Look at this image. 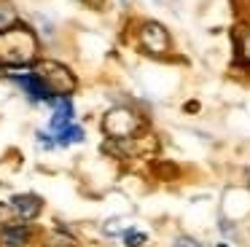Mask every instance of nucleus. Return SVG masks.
I'll use <instances>...</instances> for the list:
<instances>
[{
	"instance_id": "nucleus-1",
	"label": "nucleus",
	"mask_w": 250,
	"mask_h": 247,
	"mask_svg": "<svg viewBox=\"0 0 250 247\" xmlns=\"http://www.w3.org/2000/svg\"><path fill=\"white\" fill-rule=\"evenodd\" d=\"M35 51H38V43L27 27L14 24L0 32V62L8 64V67L30 64L35 59Z\"/></svg>"
},
{
	"instance_id": "nucleus-2",
	"label": "nucleus",
	"mask_w": 250,
	"mask_h": 247,
	"mask_svg": "<svg viewBox=\"0 0 250 247\" xmlns=\"http://www.w3.org/2000/svg\"><path fill=\"white\" fill-rule=\"evenodd\" d=\"M137 126H140V118H137L132 110H126V107H116V110H110L108 116H105V121H103V129L110 134V137H116V140L132 137V134L137 132Z\"/></svg>"
},
{
	"instance_id": "nucleus-3",
	"label": "nucleus",
	"mask_w": 250,
	"mask_h": 247,
	"mask_svg": "<svg viewBox=\"0 0 250 247\" xmlns=\"http://www.w3.org/2000/svg\"><path fill=\"white\" fill-rule=\"evenodd\" d=\"M140 43H143V48L151 51V54H164L169 48V35H167V30H164L162 24L148 21V24H143V30H140Z\"/></svg>"
},
{
	"instance_id": "nucleus-4",
	"label": "nucleus",
	"mask_w": 250,
	"mask_h": 247,
	"mask_svg": "<svg viewBox=\"0 0 250 247\" xmlns=\"http://www.w3.org/2000/svg\"><path fill=\"white\" fill-rule=\"evenodd\" d=\"M41 70H43L41 75H46V78H49V86H51L54 91L67 94V91L73 89V83H76V81H73V75L67 73L65 67H60V64H51V62H49V64H43Z\"/></svg>"
},
{
	"instance_id": "nucleus-5",
	"label": "nucleus",
	"mask_w": 250,
	"mask_h": 247,
	"mask_svg": "<svg viewBox=\"0 0 250 247\" xmlns=\"http://www.w3.org/2000/svg\"><path fill=\"white\" fill-rule=\"evenodd\" d=\"M51 107H54V116H51V132H60L67 124H73V102L67 97H51Z\"/></svg>"
},
{
	"instance_id": "nucleus-6",
	"label": "nucleus",
	"mask_w": 250,
	"mask_h": 247,
	"mask_svg": "<svg viewBox=\"0 0 250 247\" xmlns=\"http://www.w3.org/2000/svg\"><path fill=\"white\" fill-rule=\"evenodd\" d=\"M19 83H22V89L27 91L33 100H51V86H49V81L43 78L41 73H30V75H22L19 78Z\"/></svg>"
},
{
	"instance_id": "nucleus-7",
	"label": "nucleus",
	"mask_w": 250,
	"mask_h": 247,
	"mask_svg": "<svg viewBox=\"0 0 250 247\" xmlns=\"http://www.w3.org/2000/svg\"><path fill=\"white\" fill-rule=\"evenodd\" d=\"M11 204H14V209L27 220H33L35 215L41 212V199L33 196V193H19V196L11 199Z\"/></svg>"
},
{
	"instance_id": "nucleus-8",
	"label": "nucleus",
	"mask_w": 250,
	"mask_h": 247,
	"mask_svg": "<svg viewBox=\"0 0 250 247\" xmlns=\"http://www.w3.org/2000/svg\"><path fill=\"white\" fill-rule=\"evenodd\" d=\"M30 242V228L24 226H8L6 231H0V245L3 247H24Z\"/></svg>"
},
{
	"instance_id": "nucleus-9",
	"label": "nucleus",
	"mask_w": 250,
	"mask_h": 247,
	"mask_svg": "<svg viewBox=\"0 0 250 247\" xmlns=\"http://www.w3.org/2000/svg\"><path fill=\"white\" fill-rule=\"evenodd\" d=\"M234 43H237L239 59L250 62V27H239V30L234 32Z\"/></svg>"
},
{
	"instance_id": "nucleus-10",
	"label": "nucleus",
	"mask_w": 250,
	"mask_h": 247,
	"mask_svg": "<svg viewBox=\"0 0 250 247\" xmlns=\"http://www.w3.org/2000/svg\"><path fill=\"white\" fill-rule=\"evenodd\" d=\"M57 140H60L62 145L81 143V140H83V129H81V126H76V124H67L65 129H60V132H57Z\"/></svg>"
},
{
	"instance_id": "nucleus-11",
	"label": "nucleus",
	"mask_w": 250,
	"mask_h": 247,
	"mask_svg": "<svg viewBox=\"0 0 250 247\" xmlns=\"http://www.w3.org/2000/svg\"><path fill=\"white\" fill-rule=\"evenodd\" d=\"M14 24H17V11H14V5L8 0H0V32L14 27Z\"/></svg>"
},
{
	"instance_id": "nucleus-12",
	"label": "nucleus",
	"mask_w": 250,
	"mask_h": 247,
	"mask_svg": "<svg viewBox=\"0 0 250 247\" xmlns=\"http://www.w3.org/2000/svg\"><path fill=\"white\" fill-rule=\"evenodd\" d=\"M126 245L129 247H143L146 245V234H143V231H126Z\"/></svg>"
},
{
	"instance_id": "nucleus-13",
	"label": "nucleus",
	"mask_w": 250,
	"mask_h": 247,
	"mask_svg": "<svg viewBox=\"0 0 250 247\" xmlns=\"http://www.w3.org/2000/svg\"><path fill=\"white\" fill-rule=\"evenodd\" d=\"M172 247H202V245H199L196 239H191V236H178Z\"/></svg>"
},
{
	"instance_id": "nucleus-14",
	"label": "nucleus",
	"mask_w": 250,
	"mask_h": 247,
	"mask_svg": "<svg viewBox=\"0 0 250 247\" xmlns=\"http://www.w3.org/2000/svg\"><path fill=\"white\" fill-rule=\"evenodd\" d=\"M121 228H124V223H121L119 218H113L110 223H105V234H119Z\"/></svg>"
},
{
	"instance_id": "nucleus-15",
	"label": "nucleus",
	"mask_w": 250,
	"mask_h": 247,
	"mask_svg": "<svg viewBox=\"0 0 250 247\" xmlns=\"http://www.w3.org/2000/svg\"><path fill=\"white\" fill-rule=\"evenodd\" d=\"M6 218V207H3V204H0V220Z\"/></svg>"
},
{
	"instance_id": "nucleus-16",
	"label": "nucleus",
	"mask_w": 250,
	"mask_h": 247,
	"mask_svg": "<svg viewBox=\"0 0 250 247\" xmlns=\"http://www.w3.org/2000/svg\"><path fill=\"white\" fill-rule=\"evenodd\" d=\"M242 5H245V8H248V11H250V0H242Z\"/></svg>"
},
{
	"instance_id": "nucleus-17",
	"label": "nucleus",
	"mask_w": 250,
	"mask_h": 247,
	"mask_svg": "<svg viewBox=\"0 0 250 247\" xmlns=\"http://www.w3.org/2000/svg\"><path fill=\"white\" fill-rule=\"evenodd\" d=\"M221 247H226V245H223V242H221Z\"/></svg>"
}]
</instances>
